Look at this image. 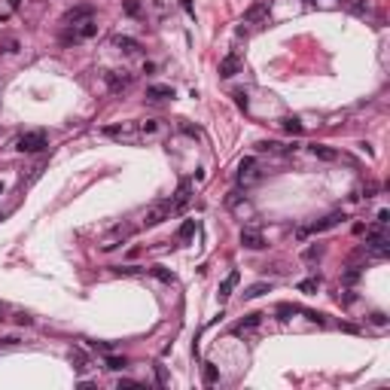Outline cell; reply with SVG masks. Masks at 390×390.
Wrapping results in <instances>:
<instances>
[{
  "instance_id": "obj_5",
  "label": "cell",
  "mask_w": 390,
  "mask_h": 390,
  "mask_svg": "<svg viewBox=\"0 0 390 390\" xmlns=\"http://www.w3.org/2000/svg\"><path fill=\"white\" fill-rule=\"evenodd\" d=\"M104 83H107V89L113 91V95H122V91L131 89L134 73H128V71H107L104 73Z\"/></svg>"
},
{
  "instance_id": "obj_25",
  "label": "cell",
  "mask_w": 390,
  "mask_h": 390,
  "mask_svg": "<svg viewBox=\"0 0 390 390\" xmlns=\"http://www.w3.org/2000/svg\"><path fill=\"white\" fill-rule=\"evenodd\" d=\"M104 363H107V369H110V372H122L125 366H128V360H125V357H113L110 351H107V357H104Z\"/></svg>"
},
{
  "instance_id": "obj_6",
  "label": "cell",
  "mask_w": 390,
  "mask_h": 390,
  "mask_svg": "<svg viewBox=\"0 0 390 390\" xmlns=\"http://www.w3.org/2000/svg\"><path fill=\"white\" fill-rule=\"evenodd\" d=\"M171 216V198H165V201H156L150 211L143 213V229H156V226H162L165 220Z\"/></svg>"
},
{
  "instance_id": "obj_23",
  "label": "cell",
  "mask_w": 390,
  "mask_h": 390,
  "mask_svg": "<svg viewBox=\"0 0 390 390\" xmlns=\"http://www.w3.org/2000/svg\"><path fill=\"white\" fill-rule=\"evenodd\" d=\"M71 363H73V369H76V372H86V369H89V357H86V354L79 351V348H73V351H71Z\"/></svg>"
},
{
  "instance_id": "obj_40",
  "label": "cell",
  "mask_w": 390,
  "mask_h": 390,
  "mask_svg": "<svg viewBox=\"0 0 390 390\" xmlns=\"http://www.w3.org/2000/svg\"><path fill=\"white\" fill-rule=\"evenodd\" d=\"M375 223H378V226H387V223H390V211L381 208V211H378V220H375Z\"/></svg>"
},
{
  "instance_id": "obj_39",
  "label": "cell",
  "mask_w": 390,
  "mask_h": 390,
  "mask_svg": "<svg viewBox=\"0 0 390 390\" xmlns=\"http://www.w3.org/2000/svg\"><path fill=\"white\" fill-rule=\"evenodd\" d=\"M16 323H18V326H31L34 317H31V314H16Z\"/></svg>"
},
{
  "instance_id": "obj_22",
  "label": "cell",
  "mask_w": 390,
  "mask_h": 390,
  "mask_svg": "<svg viewBox=\"0 0 390 390\" xmlns=\"http://www.w3.org/2000/svg\"><path fill=\"white\" fill-rule=\"evenodd\" d=\"M146 271H150L153 278H159L162 284H174V281H177V278H174V271H168L165 266H153V268H146Z\"/></svg>"
},
{
  "instance_id": "obj_26",
  "label": "cell",
  "mask_w": 390,
  "mask_h": 390,
  "mask_svg": "<svg viewBox=\"0 0 390 390\" xmlns=\"http://www.w3.org/2000/svg\"><path fill=\"white\" fill-rule=\"evenodd\" d=\"M122 9H125V16H131V18H141V13H143L141 0H122Z\"/></svg>"
},
{
  "instance_id": "obj_34",
  "label": "cell",
  "mask_w": 390,
  "mask_h": 390,
  "mask_svg": "<svg viewBox=\"0 0 390 390\" xmlns=\"http://www.w3.org/2000/svg\"><path fill=\"white\" fill-rule=\"evenodd\" d=\"M232 98H235V104H238L241 110H247V107H250V101H247V91H241V89H238Z\"/></svg>"
},
{
  "instance_id": "obj_4",
  "label": "cell",
  "mask_w": 390,
  "mask_h": 390,
  "mask_svg": "<svg viewBox=\"0 0 390 390\" xmlns=\"http://www.w3.org/2000/svg\"><path fill=\"white\" fill-rule=\"evenodd\" d=\"M131 235H134V229H131V226H122V223H119V226H113V229H110V235H107L104 241H101V250H104V253H110V250L122 247Z\"/></svg>"
},
{
  "instance_id": "obj_7",
  "label": "cell",
  "mask_w": 390,
  "mask_h": 390,
  "mask_svg": "<svg viewBox=\"0 0 390 390\" xmlns=\"http://www.w3.org/2000/svg\"><path fill=\"white\" fill-rule=\"evenodd\" d=\"M259 180V162L253 156H244L238 162V183L241 186H250V183H256Z\"/></svg>"
},
{
  "instance_id": "obj_18",
  "label": "cell",
  "mask_w": 390,
  "mask_h": 390,
  "mask_svg": "<svg viewBox=\"0 0 390 390\" xmlns=\"http://www.w3.org/2000/svg\"><path fill=\"white\" fill-rule=\"evenodd\" d=\"M262 293H271V281H259V284H250V286H247V290L241 293V296H244V299L250 302V299H259Z\"/></svg>"
},
{
  "instance_id": "obj_20",
  "label": "cell",
  "mask_w": 390,
  "mask_h": 390,
  "mask_svg": "<svg viewBox=\"0 0 390 390\" xmlns=\"http://www.w3.org/2000/svg\"><path fill=\"white\" fill-rule=\"evenodd\" d=\"M308 150H311V156H317L320 162H336V159H338V153L329 150V146H323V143H311Z\"/></svg>"
},
{
  "instance_id": "obj_3",
  "label": "cell",
  "mask_w": 390,
  "mask_h": 390,
  "mask_svg": "<svg viewBox=\"0 0 390 390\" xmlns=\"http://www.w3.org/2000/svg\"><path fill=\"white\" fill-rule=\"evenodd\" d=\"M366 250H369L372 256L384 259L390 253V238L387 232H381V229H372V232H366Z\"/></svg>"
},
{
  "instance_id": "obj_24",
  "label": "cell",
  "mask_w": 390,
  "mask_h": 390,
  "mask_svg": "<svg viewBox=\"0 0 390 390\" xmlns=\"http://www.w3.org/2000/svg\"><path fill=\"white\" fill-rule=\"evenodd\" d=\"M299 293H317L320 290V274H314V278H305V281H299V286H296Z\"/></svg>"
},
{
  "instance_id": "obj_27",
  "label": "cell",
  "mask_w": 390,
  "mask_h": 390,
  "mask_svg": "<svg viewBox=\"0 0 390 390\" xmlns=\"http://www.w3.org/2000/svg\"><path fill=\"white\" fill-rule=\"evenodd\" d=\"M146 268L141 266H113V274H122V278H134V274H143Z\"/></svg>"
},
{
  "instance_id": "obj_37",
  "label": "cell",
  "mask_w": 390,
  "mask_h": 390,
  "mask_svg": "<svg viewBox=\"0 0 390 390\" xmlns=\"http://www.w3.org/2000/svg\"><path fill=\"white\" fill-rule=\"evenodd\" d=\"M357 278H360V268H357V266H351V268L345 271V281H348V284H354Z\"/></svg>"
},
{
  "instance_id": "obj_12",
  "label": "cell",
  "mask_w": 390,
  "mask_h": 390,
  "mask_svg": "<svg viewBox=\"0 0 390 390\" xmlns=\"http://www.w3.org/2000/svg\"><path fill=\"white\" fill-rule=\"evenodd\" d=\"M235 73H241V55L238 52H229L226 58L220 61V76L223 79H232Z\"/></svg>"
},
{
  "instance_id": "obj_42",
  "label": "cell",
  "mask_w": 390,
  "mask_h": 390,
  "mask_svg": "<svg viewBox=\"0 0 390 390\" xmlns=\"http://www.w3.org/2000/svg\"><path fill=\"white\" fill-rule=\"evenodd\" d=\"M0 345H3V348H13V345H18V338H16V336H3V338H0Z\"/></svg>"
},
{
  "instance_id": "obj_28",
  "label": "cell",
  "mask_w": 390,
  "mask_h": 390,
  "mask_svg": "<svg viewBox=\"0 0 390 390\" xmlns=\"http://www.w3.org/2000/svg\"><path fill=\"white\" fill-rule=\"evenodd\" d=\"M348 13L351 16H366L369 13V3H366V0H348Z\"/></svg>"
},
{
  "instance_id": "obj_17",
  "label": "cell",
  "mask_w": 390,
  "mask_h": 390,
  "mask_svg": "<svg viewBox=\"0 0 390 390\" xmlns=\"http://www.w3.org/2000/svg\"><path fill=\"white\" fill-rule=\"evenodd\" d=\"M113 46H116V49H122L125 55H134V52H141V43H137L134 37H113Z\"/></svg>"
},
{
  "instance_id": "obj_41",
  "label": "cell",
  "mask_w": 390,
  "mask_h": 390,
  "mask_svg": "<svg viewBox=\"0 0 390 390\" xmlns=\"http://www.w3.org/2000/svg\"><path fill=\"white\" fill-rule=\"evenodd\" d=\"M372 323H375V326H387V317H384L381 311H375V314H372Z\"/></svg>"
},
{
  "instance_id": "obj_21",
  "label": "cell",
  "mask_w": 390,
  "mask_h": 390,
  "mask_svg": "<svg viewBox=\"0 0 390 390\" xmlns=\"http://www.w3.org/2000/svg\"><path fill=\"white\" fill-rule=\"evenodd\" d=\"M281 125H284V131L286 134H293V137H299L305 128H302V122L296 119V116H286V119H281Z\"/></svg>"
},
{
  "instance_id": "obj_10",
  "label": "cell",
  "mask_w": 390,
  "mask_h": 390,
  "mask_svg": "<svg viewBox=\"0 0 390 390\" xmlns=\"http://www.w3.org/2000/svg\"><path fill=\"white\" fill-rule=\"evenodd\" d=\"M89 18H95V6L91 3H79V6H73V9H67V13L61 16V25H79V21H89Z\"/></svg>"
},
{
  "instance_id": "obj_8",
  "label": "cell",
  "mask_w": 390,
  "mask_h": 390,
  "mask_svg": "<svg viewBox=\"0 0 390 390\" xmlns=\"http://www.w3.org/2000/svg\"><path fill=\"white\" fill-rule=\"evenodd\" d=\"M189 201H192V183L189 180H180L177 192L171 195V213H183V211L189 208Z\"/></svg>"
},
{
  "instance_id": "obj_32",
  "label": "cell",
  "mask_w": 390,
  "mask_h": 390,
  "mask_svg": "<svg viewBox=\"0 0 390 390\" xmlns=\"http://www.w3.org/2000/svg\"><path fill=\"white\" fill-rule=\"evenodd\" d=\"M192 232H195V220H186V223L180 226V232H177V238H180V241H186V238H189Z\"/></svg>"
},
{
  "instance_id": "obj_13",
  "label": "cell",
  "mask_w": 390,
  "mask_h": 390,
  "mask_svg": "<svg viewBox=\"0 0 390 390\" xmlns=\"http://www.w3.org/2000/svg\"><path fill=\"white\" fill-rule=\"evenodd\" d=\"M241 244L247 250H262L266 247V238H262L259 229H241Z\"/></svg>"
},
{
  "instance_id": "obj_19",
  "label": "cell",
  "mask_w": 390,
  "mask_h": 390,
  "mask_svg": "<svg viewBox=\"0 0 390 390\" xmlns=\"http://www.w3.org/2000/svg\"><path fill=\"white\" fill-rule=\"evenodd\" d=\"M266 13H268V0H259V3H253L244 13V21H262V18H266Z\"/></svg>"
},
{
  "instance_id": "obj_16",
  "label": "cell",
  "mask_w": 390,
  "mask_h": 390,
  "mask_svg": "<svg viewBox=\"0 0 390 390\" xmlns=\"http://www.w3.org/2000/svg\"><path fill=\"white\" fill-rule=\"evenodd\" d=\"M177 91H174V86H146V98L150 101H168V98H174Z\"/></svg>"
},
{
  "instance_id": "obj_44",
  "label": "cell",
  "mask_w": 390,
  "mask_h": 390,
  "mask_svg": "<svg viewBox=\"0 0 390 390\" xmlns=\"http://www.w3.org/2000/svg\"><path fill=\"white\" fill-rule=\"evenodd\" d=\"M122 387H141V384L131 381V378H119V390H122Z\"/></svg>"
},
{
  "instance_id": "obj_2",
  "label": "cell",
  "mask_w": 390,
  "mask_h": 390,
  "mask_svg": "<svg viewBox=\"0 0 390 390\" xmlns=\"http://www.w3.org/2000/svg\"><path fill=\"white\" fill-rule=\"evenodd\" d=\"M49 146V137H46V131H28V134H21L18 141H16V150L18 153H40Z\"/></svg>"
},
{
  "instance_id": "obj_1",
  "label": "cell",
  "mask_w": 390,
  "mask_h": 390,
  "mask_svg": "<svg viewBox=\"0 0 390 390\" xmlns=\"http://www.w3.org/2000/svg\"><path fill=\"white\" fill-rule=\"evenodd\" d=\"M348 216L341 213V211H336V213H326L323 220H314L311 226H302V229H296V238L299 241H305L308 235H320V232H329V229H336L338 223H345Z\"/></svg>"
},
{
  "instance_id": "obj_38",
  "label": "cell",
  "mask_w": 390,
  "mask_h": 390,
  "mask_svg": "<svg viewBox=\"0 0 390 390\" xmlns=\"http://www.w3.org/2000/svg\"><path fill=\"white\" fill-rule=\"evenodd\" d=\"M156 378H159V384H168V372H165V366H156Z\"/></svg>"
},
{
  "instance_id": "obj_15",
  "label": "cell",
  "mask_w": 390,
  "mask_h": 390,
  "mask_svg": "<svg viewBox=\"0 0 390 390\" xmlns=\"http://www.w3.org/2000/svg\"><path fill=\"white\" fill-rule=\"evenodd\" d=\"M259 323H262V314H259V311H253V314H244V317H241L238 323L232 326V332H235V336H241V332H247V329H256Z\"/></svg>"
},
{
  "instance_id": "obj_35",
  "label": "cell",
  "mask_w": 390,
  "mask_h": 390,
  "mask_svg": "<svg viewBox=\"0 0 390 390\" xmlns=\"http://www.w3.org/2000/svg\"><path fill=\"white\" fill-rule=\"evenodd\" d=\"M320 256H323V247H320V244L305 250V259H308V262H314V259H320Z\"/></svg>"
},
{
  "instance_id": "obj_43",
  "label": "cell",
  "mask_w": 390,
  "mask_h": 390,
  "mask_svg": "<svg viewBox=\"0 0 390 390\" xmlns=\"http://www.w3.org/2000/svg\"><path fill=\"white\" fill-rule=\"evenodd\" d=\"M3 52H18V40H6V46H3Z\"/></svg>"
},
{
  "instance_id": "obj_36",
  "label": "cell",
  "mask_w": 390,
  "mask_h": 390,
  "mask_svg": "<svg viewBox=\"0 0 390 390\" xmlns=\"http://www.w3.org/2000/svg\"><path fill=\"white\" fill-rule=\"evenodd\" d=\"M180 131H183V134H189V137H201V131H198V128H192L189 122H180Z\"/></svg>"
},
{
  "instance_id": "obj_33",
  "label": "cell",
  "mask_w": 390,
  "mask_h": 390,
  "mask_svg": "<svg viewBox=\"0 0 390 390\" xmlns=\"http://www.w3.org/2000/svg\"><path fill=\"white\" fill-rule=\"evenodd\" d=\"M278 146H281V143H274V141H259L256 150H259V153H278Z\"/></svg>"
},
{
  "instance_id": "obj_45",
  "label": "cell",
  "mask_w": 390,
  "mask_h": 390,
  "mask_svg": "<svg viewBox=\"0 0 390 390\" xmlns=\"http://www.w3.org/2000/svg\"><path fill=\"white\" fill-rule=\"evenodd\" d=\"M180 3H183V9H186L189 16H195V13H192V0H180Z\"/></svg>"
},
{
  "instance_id": "obj_46",
  "label": "cell",
  "mask_w": 390,
  "mask_h": 390,
  "mask_svg": "<svg viewBox=\"0 0 390 390\" xmlns=\"http://www.w3.org/2000/svg\"><path fill=\"white\" fill-rule=\"evenodd\" d=\"M0 195H3V183H0Z\"/></svg>"
},
{
  "instance_id": "obj_31",
  "label": "cell",
  "mask_w": 390,
  "mask_h": 390,
  "mask_svg": "<svg viewBox=\"0 0 390 390\" xmlns=\"http://www.w3.org/2000/svg\"><path fill=\"white\" fill-rule=\"evenodd\" d=\"M137 131H141V134H156V131H159V122H156V119L137 122Z\"/></svg>"
},
{
  "instance_id": "obj_29",
  "label": "cell",
  "mask_w": 390,
  "mask_h": 390,
  "mask_svg": "<svg viewBox=\"0 0 390 390\" xmlns=\"http://www.w3.org/2000/svg\"><path fill=\"white\" fill-rule=\"evenodd\" d=\"M299 311H302L299 305H286L284 302V305H278V320H290L293 314H299Z\"/></svg>"
},
{
  "instance_id": "obj_11",
  "label": "cell",
  "mask_w": 390,
  "mask_h": 390,
  "mask_svg": "<svg viewBox=\"0 0 390 390\" xmlns=\"http://www.w3.org/2000/svg\"><path fill=\"white\" fill-rule=\"evenodd\" d=\"M107 137L113 141H137V125L134 122H122V125H107L104 128Z\"/></svg>"
},
{
  "instance_id": "obj_30",
  "label": "cell",
  "mask_w": 390,
  "mask_h": 390,
  "mask_svg": "<svg viewBox=\"0 0 390 390\" xmlns=\"http://www.w3.org/2000/svg\"><path fill=\"white\" fill-rule=\"evenodd\" d=\"M220 375H216V366L213 363H204V384H216Z\"/></svg>"
},
{
  "instance_id": "obj_9",
  "label": "cell",
  "mask_w": 390,
  "mask_h": 390,
  "mask_svg": "<svg viewBox=\"0 0 390 390\" xmlns=\"http://www.w3.org/2000/svg\"><path fill=\"white\" fill-rule=\"evenodd\" d=\"M73 31L64 37V43H83V40H89V37H95L98 34V21L95 18H89V21H79V25H71Z\"/></svg>"
},
{
  "instance_id": "obj_14",
  "label": "cell",
  "mask_w": 390,
  "mask_h": 390,
  "mask_svg": "<svg viewBox=\"0 0 390 390\" xmlns=\"http://www.w3.org/2000/svg\"><path fill=\"white\" fill-rule=\"evenodd\" d=\"M238 281H241V274H238V271H229V274H226V281L220 284V290H216V299H220V305H223V302H229V296H232V290L238 286Z\"/></svg>"
}]
</instances>
